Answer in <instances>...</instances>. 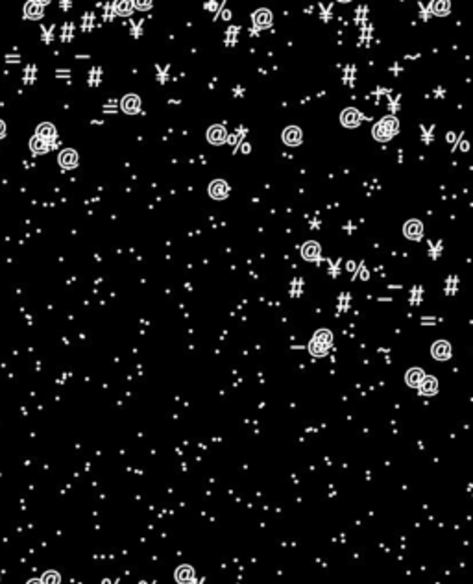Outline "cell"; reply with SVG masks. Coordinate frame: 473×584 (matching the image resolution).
<instances>
[{"instance_id": "1", "label": "cell", "mask_w": 473, "mask_h": 584, "mask_svg": "<svg viewBox=\"0 0 473 584\" xmlns=\"http://www.w3.org/2000/svg\"><path fill=\"white\" fill-rule=\"evenodd\" d=\"M399 132V122L396 117H385L373 126V139L379 142L390 141Z\"/></svg>"}, {"instance_id": "21", "label": "cell", "mask_w": 473, "mask_h": 584, "mask_svg": "<svg viewBox=\"0 0 473 584\" xmlns=\"http://www.w3.org/2000/svg\"><path fill=\"white\" fill-rule=\"evenodd\" d=\"M133 2H117V13L118 15H130L133 11Z\"/></svg>"}, {"instance_id": "2", "label": "cell", "mask_w": 473, "mask_h": 584, "mask_svg": "<svg viewBox=\"0 0 473 584\" xmlns=\"http://www.w3.org/2000/svg\"><path fill=\"white\" fill-rule=\"evenodd\" d=\"M229 194V185L224 179H214L209 185V196L214 200H226Z\"/></svg>"}, {"instance_id": "10", "label": "cell", "mask_w": 473, "mask_h": 584, "mask_svg": "<svg viewBox=\"0 0 473 584\" xmlns=\"http://www.w3.org/2000/svg\"><path fill=\"white\" fill-rule=\"evenodd\" d=\"M301 255H303V259H307V261H316L318 257H320V244L314 242V240L303 244Z\"/></svg>"}, {"instance_id": "17", "label": "cell", "mask_w": 473, "mask_h": 584, "mask_svg": "<svg viewBox=\"0 0 473 584\" xmlns=\"http://www.w3.org/2000/svg\"><path fill=\"white\" fill-rule=\"evenodd\" d=\"M312 341L320 342L322 346H326V348H329L331 342H333V335H331V331H327V329H320V331H316V335H314V339H312Z\"/></svg>"}, {"instance_id": "11", "label": "cell", "mask_w": 473, "mask_h": 584, "mask_svg": "<svg viewBox=\"0 0 473 584\" xmlns=\"http://www.w3.org/2000/svg\"><path fill=\"white\" fill-rule=\"evenodd\" d=\"M43 2H36V0H30L24 8V15L26 19H41L43 17Z\"/></svg>"}, {"instance_id": "7", "label": "cell", "mask_w": 473, "mask_h": 584, "mask_svg": "<svg viewBox=\"0 0 473 584\" xmlns=\"http://www.w3.org/2000/svg\"><path fill=\"white\" fill-rule=\"evenodd\" d=\"M301 139H303V133H301V130L298 126L285 128V132H283V142H285V144H289V146H298L301 142Z\"/></svg>"}, {"instance_id": "8", "label": "cell", "mask_w": 473, "mask_h": 584, "mask_svg": "<svg viewBox=\"0 0 473 584\" xmlns=\"http://www.w3.org/2000/svg\"><path fill=\"white\" fill-rule=\"evenodd\" d=\"M59 165H61V168H67V170H71V168H74L78 165V153L76 150H72V148H67V150H63L61 153H59Z\"/></svg>"}, {"instance_id": "16", "label": "cell", "mask_w": 473, "mask_h": 584, "mask_svg": "<svg viewBox=\"0 0 473 584\" xmlns=\"http://www.w3.org/2000/svg\"><path fill=\"white\" fill-rule=\"evenodd\" d=\"M30 150L34 153H37V156H41V153L48 152V142L39 137V135H34L30 141Z\"/></svg>"}, {"instance_id": "6", "label": "cell", "mask_w": 473, "mask_h": 584, "mask_svg": "<svg viewBox=\"0 0 473 584\" xmlns=\"http://www.w3.org/2000/svg\"><path fill=\"white\" fill-rule=\"evenodd\" d=\"M120 107L128 115H135V113L141 111V98L137 95H126L120 102Z\"/></svg>"}, {"instance_id": "12", "label": "cell", "mask_w": 473, "mask_h": 584, "mask_svg": "<svg viewBox=\"0 0 473 584\" xmlns=\"http://www.w3.org/2000/svg\"><path fill=\"white\" fill-rule=\"evenodd\" d=\"M425 379V374H423L422 368H411V370L407 372V376H405V381H407L408 386H420L422 385V381Z\"/></svg>"}, {"instance_id": "18", "label": "cell", "mask_w": 473, "mask_h": 584, "mask_svg": "<svg viewBox=\"0 0 473 584\" xmlns=\"http://www.w3.org/2000/svg\"><path fill=\"white\" fill-rule=\"evenodd\" d=\"M193 577H194V573H193V569L188 568V566H181V568L178 569V573H176V579H178L181 584H183V582H191V580H193Z\"/></svg>"}, {"instance_id": "9", "label": "cell", "mask_w": 473, "mask_h": 584, "mask_svg": "<svg viewBox=\"0 0 473 584\" xmlns=\"http://www.w3.org/2000/svg\"><path fill=\"white\" fill-rule=\"evenodd\" d=\"M207 141L211 144H224L226 142V130L218 124H214L207 130Z\"/></svg>"}, {"instance_id": "3", "label": "cell", "mask_w": 473, "mask_h": 584, "mask_svg": "<svg viewBox=\"0 0 473 584\" xmlns=\"http://www.w3.org/2000/svg\"><path fill=\"white\" fill-rule=\"evenodd\" d=\"M403 233L408 240H420L423 237V224L420 220H408L403 226Z\"/></svg>"}, {"instance_id": "5", "label": "cell", "mask_w": 473, "mask_h": 584, "mask_svg": "<svg viewBox=\"0 0 473 584\" xmlns=\"http://www.w3.org/2000/svg\"><path fill=\"white\" fill-rule=\"evenodd\" d=\"M361 113L357 111L355 107H348V109H344L340 115V122L342 126L346 128H357L359 124H361Z\"/></svg>"}, {"instance_id": "15", "label": "cell", "mask_w": 473, "mask_h": 584, "mask_svg": "<svg viewBox=\"0 0 473 584\" xmlns=\"http://www.w3.org/2000/svg\"><path fill=\"white\" fill-rule=\"evenodd\" d=\"M254 22L259 28H268L272 24V13L268 10H259L254 13Z\"/></svg>"}, {"instance_id": "19", "label": "cell", "mask_w": 473, "mask_h": 584, "mask_svg": "<svg viewBox=\"0 0 473 584\" xmlns=\"http://www.w3.org/2000/svg\"><path fill=\"white\" fill-rule=\"evenodd\" d=\"M432 13L438 17H444L449 13V2H444V0H436L432 2Z\"/></svg>"}, {"instance_id": "4", "label": "cell", "mask_w": 473, "mask_h": 584, "mask_svg": "<svg viewBox=\"0 0 473 584\" xmlns=\"http://www.w3.org/2000/svg\"><path fill=\"white\" fill-rule=\"evenodd\" d=\"M431 353L436 361H448L449 357H451V346H449V342H446V341H436L434 344H432Z\"/></svg>"}, {"instance_id": "13", "label": "cell", "mask_w": 473, "mask_h": 584, "mask_svg": "<svg viewBox=\"0 0 473 584\" xmlns=\"http://www.w3.org/2000/svg\"><path fill=\"white\" fill-rule=\"evenodd\" d=\"M36 135H39L41 139H45L46 142L54 141V139H56V126H54V124H50V122H43L41 126L37 128Z\"/></svg>"}, {"instance_id": "24", "label": "cell", "mask_w": 473, "mask_h": 584, "mask_svg": "<svg viewBox=\"0 0 473 584\" xmlns=\"http://www.w3.org/2000/svg\"><path fill=\"white\" fill-rule=\"evenodd\" d=\"M28 584H41V582H39V580H30Z\"/></svg>"}, {"instance_id": "14", "label": "cell", "mask_w": 473, "mask_h": 584, "mask_svg": "<svg viewBox=\"0 0 473 584\" xmlns=\"http://www.w3.org/2000/svg\"><path fill=\"white\" fill-rule=\"evenodd\" d=\"M420 392H422L423 396H432V394H436L438 392V381L436 377L432 376H425V379L422 381V385H420Z\"/></svg>"}, {"instance_id": "20", "label": "cell", "mask_w": 473, "mask_h": 584, "mask_svg": "<svg viewBox=\"0 0 473 584\" xmlns=\"http://www.w3.org/2000/svg\"><path fill=\"white\" fill-rule=\"evenodd\" d=\"M309 350H310V353H312V355L322 357V355H326L327 348H326V346H322L320 342L312 341V342H310V344H309Z\"/></svg>"}, {"instance_id": "22", "label": "cell", "mask_w": 473, "mask_h": 584, "mask_svg": "<svg viewBox=\"0 0 473 584\" xmlns=\"http://www.w3.org/2000/svg\"><path fill=\"white\" fill-rule=\"evenodd\" d=\"M45 584H59V575L56 571H48L45 575Z\"/></svg>"}, {"instance_id": "23", "label": "cell", "mask_w": 473, "mask_h": 584, "mask_svg": "<svg viewBox=\"0 0 473 584\" xmlns=\"http://www.w3.org/2000/svg\"><path fill=\"white\" fill-rule=\"evenodd\" d=\"M4 137H6V122L0 120V139H4Z\"/></svg>"}]
</instances>
